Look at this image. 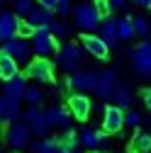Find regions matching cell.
<instances>
[{"label": "cell", "mask_w": 151, "mask_h": 153, "mask_svg": "<svg viewBox=\"0 0 151 153\" xmlns=\"http://www.w3.org/2000/svg\"><path fill=\"white\" fill-rule=\"evenodd\" d=\"M56 63H59L64 71L68 73H76V71H83V63H85V51L81 49V44H64L56 49Z\"/></svg>", "instance_id": "1"}, {"label": "cell", "mask_w": 151, "mask_h": 153, "mask_svg": "<svg viewBox=\"0 0 151 153\" xmlns=\"http://www.w3.org/2000/svg\"><path fill=\"white\" fill-rule=\"evenodd\" d=\"M29 49H32L34 56H39V59H49V56L56 53V49H59V39H54L49 27L34 29V34L29 36Z\"/></svg>", "instance_id": "2"}, {"label": "cell", "mask_w": 151, "mask_h": 153, "mask_svg": "<svg viewBox=\"0 0 151 153\" xmlns=\"http://www.w3.org/2000/svg\"><path fill=\"white\" fill-rule=\"evenodd\" d=\"M25 78H32L37 83H54V63L49 59H29V63L25 66Z\"/></svg>", "instance_id": "3"}, {"label": "cell", "mask_w": 151, "mask_h": 153, "mask_svg": "<svg viewBox=\"0 0 151 153\" xmlns=\"http://www.w3.org/2000/svg\"><path fill=\"white\" fill-rule=\"evenodd\" d=\"M0 51L7 53L17 66H27V63H29V59H32L29 42H27V39H20V36H12V39L3 42V49H0Z\"/></svg>", "instance_id": "4"}, {"label": "cell", "mask_w": 151, "mask_h": 153, "mask_svg": "<svg viewBox=\"0 0 151 153\" xmlns=\"http://www.w3.org/2000/svg\"><path fill=\"white\" fill-rule=\"evenodd\" d=\"M73 12V17H76V27H81L85 34H90V32H95L98 27H100V15L95 12V7H93V3H83V5H78L76 10H71Z\"/></svg>", "instance_id": "5"}, {"label": "cell", "mask_w": 151, "mask_h": 153, "mask_svg": "<svg viewBox=\"0 0 151 153\" xmlns=\"http://www.w3.org/2000/svg\"><path fill=\"white\" fill-rule=\"evenodd\" d=\"M129 61H132L134 71L141 75V78H149V73H151V46H149V42H146V39L132 49Z\"/></svg>", "instance_id": "6"}, {"label": "cell", "mask_w": 151, "mask_h": 153, "mask_svg": "<svg viewBox=\"0 0 151 153\" xmlns=\"http://www.w3.org/2000/svg\"><path fill=\"white\" fill-rule=\"evenodd\" d=\"M25 124H27L29 134H37L39 139H44L46 134L51 131V126H49V122H46V117H44V112H42L39 107H29V109L25 112Z\"/></svg>", "instance_id": "7"}, {"label": "cell", "mask_w": 151, "mask_h": 153, "mask_svg": "<svg viewBox=\"0 0 151 153\" xmlns=\"http://www.w3.org/2000/svg\"><path fill=\"white\" fill-rule=\"evenodd\" d=\"M81 49L85 53H90L93 59H98V61H107L110 59V49L98 34H83L81 36Z\"/></svg>", "instance_id": "8"}, {"label": "cell", "mask_w": 151, "mask_h": 153, "mask_svg": "<svg viewBox=\"0 0 151 153\" xmlns=\"http://www.w3.org/2000/svg\"><path fill=\"white\" fill-rule=\"evenodd\" d=\"M5 141H7V146L15 148V151L25 148V146L29 143V129H27V124H22V122H12V124H7Z\"/></svg>", "instance_id": "9"}, {"label": "cell", "mask_w": 151, "mask_h": 153, "mask_svg": "<svg viewBox=\"0 0 151 153\" xmlns=\"http://www.w3.org/2000/svg\"><path fill=\"white\" fill-rule=\"evenodd\" d=\"M124 129V109L115 107V105H107L102 109V131L105 134H117Z\"/></svg>", "instance_id": "10"}, {"label": "cell", "mask_w": 151, "mask_h": 153, "mask_svg": "<svg viewBox=\"0 0 151 153\" xmlns=\"http://www.w3.org/2000/svg\"><path fill=\"white\" fill-rule=\"evenodd\" d=\"M66 107H68V112H71V117H76L78 122H85V119L90 117V112H93V102H90L88 95H83V92L71 95Z\"/></svg>", "instance_id": "11"}, {"label": "cell", "mask_w": 151, "mask_h": 153, "mask_svg": "<svg viewBox=\"0 0 151 153\" xmlns=\"http://www.w3.org/2000/svg\"><path fill=\"white\" fill-rule=\"evenodd\" d=\"M95 83H98V71H76L73 75H68V78L64 80L66 88H76V90H81V92L93 90Z\"/></svg>", "instance_id": "12"}, {"label": "cell", "mask_w": 151, "mask_h": 153, "mask_svg": "<svg viewBox=\"0 0 151 153\" xmlns=\"http://www.w3.org/2000/svg\"><path fill=\"white\" fill-rule=\"evenodd\" d=\"M120 80H117V71L115 68H107V71H102V73H98V83H95V95L98 97H102V100H110L112 97V90H115V85H117Z\"/></svg>", "instance_id": "13"}, {"label": "cell", "mask_w": 151, "mask_h": 153, "mask_svg": "<svg viewBox=\"0 0 151 153\" xmlns=\"http://www.w3.org/2000/svg\"><path fill=\"white\" fill-rule=\"evenodd\" d=\"M44 117H46V122H49V126H59V129H68L71 126V112H68V107H64V105H54V107H49L46 112H44Z\"/></svg>", "instance_id": "14"}, {"label": "cell", "mask_w": 151, "mask_h": 153, "mask_svg": "<svg viewBox=\"0 0 151 153\" xmlns=\"http://www.w3.org/2000/svg\"><path fill=\"white\" fill-rule=\"evenodd\" d=\"M25 88H27V78L22 73H17L12 75V78H7L3 83V95L10 100H17V102H22V95H25Z\"/></svg>", "instance_id": "15"}, {"label": "cell", "mask_w": 151, "mask_h": 153, "mask_svg": "<svg viewBox=\"0 0 151 153\" xmlns=\"http://www.w3.org/2000/svg\"><path fill=\"white\" fill-rule=\"evenodd\" d=\"M20 114H22V107L17 100H10V97H0V124H12V122H20Z\"/></svg>", "instance_id": "16"}, {"label": "cell", "mask_w": 151, "mask_h": 153, "mask_svg": "<svg viewBox=\"0 0 151 153\" xmlns=\"http://www.w3.org/2000/svg\"><path fill=\"white\" fill-rule=\"evenodd\" d=\"M22 20H27V25H32L34 29H42V27H51V22H54V12H46L44 7H39V5H34Z\"/></svg>", "instance_id": "17"}, {"label": "cell", "mask_w": 151, "mask_h": 153, "mask_svg": "<svg viewBox=\"0 0 151 153\" xmlns=\"http://www.w3.org/2000/svg\"><path fill=\"white\" fill-rule=\"evenodd\" d=\"M110 100L115 102V107L127 109L132 102H134V95H132V88H129L127 83H117L115 90H112V97H110Z\"/></svg>", "instance_id": "18"}, {"label": "cell", "mask_w": 151, "mask_h": 153, "mask_svg": "<svg viewBox=\"0 0 151 153\" xmlns=\"http://www.w3.org/2000/svg\"><path fill=\"white\" fill-rule=\"evenodd\" d=\"M78 143H83L85 148L90 151H98V146L105 143V131H98V129H83L78 134Z\"/></svg>", "instance_id": "19"}, {"label": "cell", "mask_w": 151, "mask_h": 153, "mask_svg": "<svg viewBox=\"0 0 151 153\" xmlns=\"http://www.w3.org/2000/svg\"><path fill=\"white\" fill-rule=\"evenodd\" d=\"M100 39L107 44V49H112V46H117L120 44V36H117V29H115V20H110V17H105V20L100 22Z\"/></svg>", "instance_id": "20"}, {"label": "cell", "mask_w": 151, "mask_h": 153, "mask_svg": "<svg viewBox=\"0 0 151 153\" xmlns=\"http://www.w3.org/2000/svg\"><path fill=\"white\" fill-rule=\"evenodd\" d=\"M15 36V15L0 12V42H7Z\"/></svg>", "instance_id": "21"}, {"label": "cell", "mask_w": 151, "mask_h": 153, "mask_svg": "<svg viewBox=\"0 0 151 153\" xmlns=\"http://www.w3.org/2000/svg\"><path fill=\"white\" fill-rule=\"evenodd\" d=\"M17 73H20V66H17L7 53L0 51V80H7L12 75H17Z\"/></svg>", "instance_id": "22"}, {"label": "cell", "mask_w": 151, "mask_h": 153, "mask_svg": "<svg viewBox=\"0 0 151 153\" xmlns=\"http://www.w3.org/2000/svg\"><path fill=\"white\" fill-rule=\"evenodd\" d=\"M115 29H117L120 42L134 39V27H132V17H120V20H115Z\"/></svg>", "instance_id": "23"}, {"label": "cell", "mask_w": 151, "mask_h": 153, "mask_svg": "<svg viewBox=\"0 0 151 153\" xmlns=\"http://www.w3.org/2000/svg\"><path fill=\"white\" fill-rule=\"evenodd\" d=\"M22 100H25L29 107H39V105L44 102V92L37 88V85H32V88L27 85V88H25V95H22Z\"/></svg>", "instance_id": "24"}, {"label": "cell", "mask_w": 151, "mask_h": 153, "mask_svg": "<svg viewBox=\"0 0 151 153\" xmlns=\"http://www.w3.org/2000/svg\"><path fill=\"white\" fill-rule=\"evenodd\" d=\"M56 141H59L61 146H66L71 153L76 151V148H78V134H76V129H64V136H56Z\"/></svg>", "instance_id": "25"}, {"label": "cell", "mask_w": 151, "mask_h": 153, "mask_svg": "<svg viewBox=\"0 0 151 153\" xmlns=\"http://www.w3.org/2000/svg\"><path fill=\"white\" fill-rule=\"evenodd\" d=\"M132 148H134L137 153H149V148H151V136H149L146 131L134 134V139H132Z\"/></svg>", "instance_id": "26"}, {"label": "cell", "mask_w": 151, "mask_h": 153, "mask_svg": "<svg viewBox=\"0 0 151 153\" xmlns=\"http://www.w3.org/2000/svg\"><path fill=\"white\" fill-rule=\"evenodd\" d=\"M32 34H34V27L27 25V20H22V17H15V36H20V39H29Z\"/></svg>", "instance_id": "27"}, {"label": "cell", "mask_w": 151, "mask_h": 153, "mask_svg": "<svg viewBox=\"0 0 151 153\" xmlns=\"http://www.w3.org/2000/svg\"><path fill=\"white\" fill-rule=\"evenodd\" d=\"M54 148H56V139H49V136L32 143V153H51Z\"/></svg>", "instance_id": "28"}, {"label": "cell", "mask_w": 151, "mask_h": 153, "mask_svg": "<svg viewBox=\"0 0 151 153\" xmlns=\"http://www.w3.org/2000/svg\"><path fill=\"white\" fill-rule=\"evenodd\" d=\"M132 27H134V34H139L141 39L149 36V20L146 17H134V20H132Z\"/></svg>", "instance_id": "29"}, {"label": "cell", "mask_w": 151, "mask_h": 153, "mask_svg": "<svg viewBox=\"0 0 151 153\" xmlns=\"http://www.w3.org/2000/svg\"><path fill=\"white\" fill-rule=\"evenodd\" d=\"M49 32L54 34V39H64V36H68V25L66 22H51V27H49Z\"/></svg>", "instance_id": "30"}, {"label": "cell", "mask_w": 151, "mask_h": 153, "mask_svg": "<svg viewBox=\"0 0 151 153\" xmlns=\"http://www.w3.org/2000/svg\"><path fill=\"white\" fill-rule=\"evenodd\" d=\"M34 7V3H32V0H15V17H25L29 10Z\"/></svg>", "instance_id": "31"}, {"label": "cell", "mask_w": 151, "mask_h": 153, "mask_svg": "<svg viewBox=\"0 0 151 153\" xmlns=\"http://www.w3.org/2000/svg\"><path fill=\"white\" fill-rule=\"evenodd\" d=\"M139 124H141V114H139L137 109H129V112H124V126L137 129Z\"/></svg>", "instance_id": "32"}, {"label": "cell", "mask_w": 151, "mask_h": 153, "mask_svg": "<svg viewBox=\"0 0 151 153\" xmlns=\"http://www.w3.org/2000/svg\"><path fill=\"white\" fill-rule=\"evenodd\" d=\"M93 7H95V12L100 15V20H105V17L110 15V7H107V0H95V3H93Z\"/></svg>", "instance_id": "33"}, {"label": "cell", "mask_w": 151, "mask_h": 153, "mask_svg": "<svg viewBox=\"0 0 151 153\" xmlns=\"http://www.w3.org/2000/svg\"><path fill=\"white\" fill-rule=\"evenodd\" d=\"M54 12H59L61 17L71 15V0H59V3H56V10H54Z\"/></svg>", "instance_id": "34"}, {"label": "cell", "mask_w": 151, "mask_h": 153, "mask_svg": "<svg viewBox=\"0 0 151 153\" xmlns=\"http://www.w3.org/2000/svg\"><path fill=\"white\" fill-rule=\"evenodd\" d=\"M56 3H59V0H37V5L44 7L46 12H54V10H56Z\"/></svg>", "instance_id": "35"}, {"label": "cell", "mask_w": 151, "mask_h": 153, "mask_svg": "<svg viewBox=\"0 0 151 153\" xmlns=\"http://www.w3.org/2000/svg\"><path fill=\"white\" fill-rule=\"evenodd\" d=\"M127 5V0H107V7H110V12H117V10H122Z\"/></svg>", "instance_id": "36"}, {"label": "cell", "mask_w": 151, "mask_h": 153, "mask_svg": "<svg viewBox=\"0 0 151 153\" xmlns=\"http://www.w3.org/2000/svg\"><path fill=\"white\" fill-rule=\"evenodd\" d=\"M141 102H144V107H146V109L151 107V92H149V88H144V90H141Z\"/></svg>", "instance_id": "37"}, {"label": "cell", "mask_w": 151, "mask_h": 153, "mask_svg": "<svg viewBox=\"0 0 151 153\" xmlns=\"http://www.w3.org/2000/svg\"><path fill=\"white\" fill-rule=\"evenodd\" d=\"M134 5H139V7H144V10H149L151 7V0H132Z\"/></svg>", "instance_id": "38"}, {"label": "cell", "mask_w": 151, "mask_h": 153, "mask_svg": "<svg viewBox=\"0 0 151 153\" xmlns=\"http://www.w3.org/2000/svg\"><path fill=\"white\" fill-rule=\"evenodd\" d=\"M51 153H71V151H68V148H66V146H61V143H59V141H56V148H54V151H51Z\"/></svg>", "instance_id": "39"}, {"label": "cell", "mask_w": 151, "mask_h": 153, "mask_svg": "<svg viewBox=\"0 0 151 153\" xmlns=\"http://www.w3.org/2000/svg\"><path fill=\"white\" fill-rule=\"evenodd\" d=\"M10 3V0H0V7H3V5H7Z\"/></svg>", "instance_id": "40"}, {"label": "cell", "mask_w": 151, "mask_h": 153, "mask_svg": "<svg viewBox=\"0 0 151 153\" xmlns=\"http://www.w3.org/2000/svg\"><path fill=\"white\" fill-rule=\"evenodd\" d=\"M90 153H107V151H90Z\"/></svg>", "instance_id": "41"}]
</instances>
